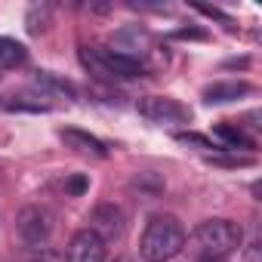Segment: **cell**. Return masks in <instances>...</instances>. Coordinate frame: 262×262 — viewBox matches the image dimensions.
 I'll return each mask as SVG.
<instances>
[{
	"instance_id": "6da1fadb",
	"label": "cell",
	"mask_w": 262,
	"mask_h": 262,
	"mask_svg": "<svg viewBox=\"0 0 262 262\" xmlns=\"http://www.w3.org/2000/svg\"><path fill=\"white\" fill-rule=\"evenodd\" d=\"M241 225H234L231 219H207L201 222L188 241V253L198 262H225L237 247H241Z\"/></svg>"
},
{
	"instance_id": "7a4b0ae2",
	"label": "cell",
	"mask_w": 262,
	"mask_h": 262,
	"mask_svg": "<svg viewBox=\"0 0 262 262\" xmlns=\"http://www.w3.org/2000/svg\"><path fill=\"white\" fill-rule=\"evenodd\" d=\"M185 250V228L173 216H155L145 225L139 253L145 262H170Z\"/></svg>"
},
{
	"instance_id": "3957f363",
	"label": "cell",
	"mask_w": 262,
	"mask_h": 262,
	"mask_svg": "<svg viewBox=\"0 0 262 262\" xmlns=\"http://www.w3.org/2000/svg\"><path fill=\"white\" fill-rule=\"evenodd\" d=\"M80 62L105 77V80H114V77H142L145 74V65L136 59V56H123L117 50H105V47H80Z\"/></svg>"
},
{
	"instance_id": "277c9868",
	"label": "cell",
	"mask_w": 262,
	"mask_h": 262,
	"mask_svg": "<svg viewBox=\"0 0 262 262\" xmlns=\"http://www.w3.org/2000/svg\"><path fill=\"white\" fill-rule=\"evenodd\" d=\"M16 231H19V237L28 247H34V250L47 247L50 237H53V216H50V210L37 207V204L22 207L19 216H16Z\"/></svg>"
},
{
	"instance_id": "5b68a950",
	"label": "cell",
	"mask_w": 262,
	"mask_h": 262,
	"mask_svg": "<svg viewBox=\"0 0 262 262\" xmlns=\"http://www.w3.org/2000/svg\"><path fill=\"white\" fill-rule=\"evenodd\" d=\"M139 114L155 120V123H188L191 120V111L176 102V99H167V96H145L139 99Z\"/></svg>"
},
{
	"instance_id": "8992f818",
	"label": "cell",
	"mask_w": 262,
	"mask_h": 262,
	"mask_svg": "<svg viewBox=\"0 0 262 262\" xmlns=\"http://www.w3.org/2000/svg\"><path fill=\"white\" fill-rule=\"evenodd\" d=\"M65 262H105V241L96 231H90V228L77 231L68 241Z\"/></svg>"
},
{
	"instance_id": "52a82bcc",
	"label": "cell",
	"mask_w": 262,
	"mask_h": 262,
	"mask_svg": "<svg viewBox=\"0 0 262 262\" xmlns=\"http://www.w3.org/2000/svg\"><path fill=\"white\" fill-rule=\"evenodd\" d=\"M90 231H96L105 244L123 234V210L114 204H99L90 216Z\"/></svg>"
},
{
	"instance_id": "ba28073f",
	"label": "cell",
	"mask_w": 262,
	"mask_h": 262,
	"mask_svg": "<svg viewBox=\"0 0 262 262\" xmlns=\"http://www.w3.org/2000/svg\"><path fill=\"white\" fill-rule=\"evenodd\" d=\"M253 86L244 83V80H219V83H210L204 90V102L207 105H225V102H234L241 96H247Z\"/></svg>"
},
{
	"instance_id": "9c48e42d",
	"label": "cell",
	"mask_w": 262,
	"mask_h": 262,
	"mask_svg": "<svg viewBox=\"0 0 262 262\" xmlns=\"http://www.w3.org/2000/svg\"><path fill=\"white\" fill-rule=\"evenodd\" d=\"M62 142L68 145V148H74V151H83V155H96V158H105L108 155V148H105V142L102 139H96V136H90V133H83V129H62Z\"/></svg>"
},
{
	"instance_id": "30bf717a",
	"label": "cell",
	"mask_w": 262,
	"mask_h": 262,
	"mask_svg": "<svg viewBox=\"0 0 262 262\" xmlns=\"http://www.w3.org/2000/svg\"><path fill=\"white\" fill-rule=\"evenodd\" d=\"M34 83L43 90V93H56V96H68V99H77V86L53 71H37L34 74Z\"/></svg>"
},
{
	"instance_id": "8fae6325",
	"label": "cell",
	"mask_w": 262,
	"mask_h": 262,
	"mask_svg": "<svg viewBox=\"0 0 262 262\" xmlns=\"http://www.w3.org/2000/svg\"><path fill=\"white\" fill-rule=\"evenodd\" d=\"M213 136L222 142L219 148H234V151H237V148H253V142L241 133L237 126H231V123H216V126H213Z\"/></svg>"
},
{
	"instance_id": "7c38bea8",
	"label": "cell",
	"mask_w": 262,
	"mask_h": 262,
	"mask_svg": "<svg viewBox=\"0 0 262 262\" xmlns=\"http://www.w3.org/2000/svg\"><path fill=\"white\" fill-rule=\"evenodd\" d=\"M28 59V50L13 40V37H0V68H16Z\"/></svg>"
},
{
	"instance_id": "4fadbf2b",
	"label": "cell",
	"mask_w": 262,
	"mask_h": 262,
	"mask_svg": "<svg viewBox=\"0 0 262 262\" xmlns=\"http://www.w3.org/2000/svg\"><path fill=\"white\" fill-rule=\"evenodd\" d=\"M4 108L7 111H31V114H40V111H50L53 105L50 102H40V99H31V96H13V99H4Z\"/></svg>"
},
{
	"instance_id": "5bb4252c",
	"label": "cell",
	"mask_w": 262,
	"mask_h": 262,
	"mask_svg": "<svg viewBox=\"0 0 262 262\" xmlns=\"http://www.w3.org/2000/svg\"><path fill=\"white\" fill-rule=\"evenodd\" d=\"M47 22H50V10H47V7H34V10L28 13V31H31V34H40V31L47 28Z\"/></svg>"
},
{
	"instance_id": "9a60e30c",
	"label": "cell",
	"mask_w": 262,
	"mask_h": 262,
	"mask_svg": "<svg viewBox=\"0 0 262 262\" xmlns=\"http://www.w3.org/2000/svg\"><path fill=\"white\" fill-rule=\"evenodd\" d=\"M176 139H179V142H185V145H198V148H204V151L219 148L213 139H207V136H201V133H176Z\"/></svg>"
},
{
	"instance_id": "2e32d148",
	"label": "cell",
	"mask_w": 262,
	"mask_h": 262,
	"mask_svg": "<svg viewBox=\"0 0 262 262\" xmlns=\"http://www.w3.org/2000/svg\"><path fill=\"white\" fill-rule=\"evenodd\" d=\"M86 188H90V179H86L83 173H77V176H68V179H65V194H71V198H80Z\"/></svg>"
},
{
	"instance_id": "e0dca14e",
	"label": "cell",
	"mask_w": 262,
	"mask_h": 262,
	"mask_svg": "<svg viewBox=\"0 0 262 262\" xmlns=\"http://www.w3.org/2000/svg\"><path fill=\"white\" fill-rule=\"evenodd\" d=\"M170 37H173V40H207L210 34H207L204 28H176Z\"/></svg>"
},
{
	"instance_id": "ac0fdd59",
	"label": "cell",
	"mask_w": 262,
	"mask_h": 262,
	"mask_svg": "<svg viewBox=\"0 0 262 262\" xmlns=\"http://www.w3.org/2000/svg\"><path fill=\"white\" fill-rule=\"evenodd\" d=\"M194 10H198V13H204V16H210V19H219V22H222V25H228V28L234 25V22H231V16H225V13H222V10H216V7H204V4H194Z\"/></svg>"
},
{
	"instance_id": "d6986e66",
	"label": "cell",
	"mask_w": 262,
	"mask_h": 262,
	"mask_svg": "<svg viewBox=\"0 0 262 262\" xmlns=\"http://www.w3.org/2000/svg\"><path fill=\"white\" fill-rule=\"evenodd\" d=\"M114 262H136V259H129V256H117Z\"/></svg>"
}]
</instances>
